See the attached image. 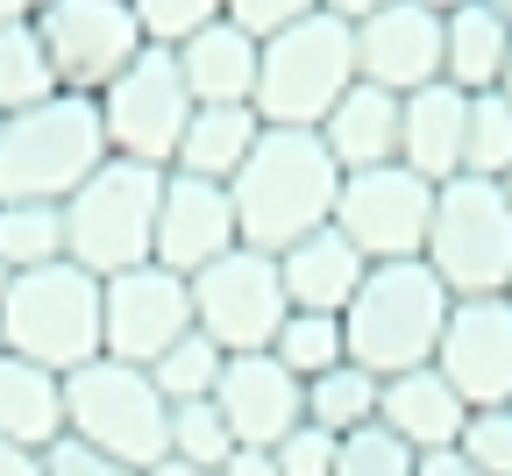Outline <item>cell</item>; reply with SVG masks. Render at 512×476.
<instances>
[{
	"mask_svg": "<svg viewBox=\"0 0 512 476\" xmlns=\"http://www.w3.org/2000/svg\"><path fill=\"white\" fill-rule=\"evenodd\" d=\"M171 455L192 462V469H221V462L235 455V434H228V420H221L214 398H185V405H171Z\"/></svg>",
	"mask_w": 512,
	"mask_h": 476,
	"instance_id": "1f68e13d",
	"label": "cell"
},
{
	"mask_svg": "<svg viewBox=\"0 0 512 476\" xmlns=\"http://www.w3.org/2000/svg\"><path fill=\"white\" fill-rule=\"evenodd\" d=\"M256 135H264L256 107H192L185 135H178V157H171V171H185V178H207V185H228V178L249 164Z\"/></svg>",
	"mask_w": 512,
	"mask_h": 476,
	"instance_id": "d4e9b609",
	"label": "cell"
},
{
	"mask_svg": "<svg viewBox=\"0 0 512 476\" xmlns=\"http://www.w3.org/2000/svg\"><path fill=\"white\" fill-rule=\"evenodd\" d=\"M356 79L377 93H399V100L420 86H441V15L392 0L370 22H356Z\"/></svg>",
	"mask_w": 512,
	"mask_h": 476,
	"instance_id": "e0dca14e",
	"label": "cell"
},
{
	"mask_svg": "<svg viewBox=\"0 0 512 476\" xmlns=\"http://www.w3.org/2000/svg\"><path fill=\"white\" fill-rule=\"evenodd\" d=\"M335 476H413V448H406V441H392L384 427H363V434H349V441H342Z\"/></svg>",
	"mask_w": 512,
	"mask_h": 476,
	"instance_id": "e575fe53",
	"label": "cell"
},
{
	"mask_svg": "<svg viewBox=\"0 0 512 476\" xmlns=\"http://www.w3.org/2000/svg\"><path fill=\"white\" fill-rule=\"evenodd\" d=\"M192 334V285L164 263H136L100 285V356L150 370L171 342Z\"/></svg>",
	"mask_w": 512,
	"mask_h": 476,
	"instance_id": "4fadbf2b",
	"label": "cell"
},
{
	"mask_svg": "<svg viewBox=\"0 0 512 476\" xmlns=\"http://www.w3.org/2000/svg\"><path fill=\"white\" fill-rule=\"evenodd\" d=\"M441 384L456 391L470 413L512 405V306L505 299H456L434 349Z\"/></svg>",
	"mask_w": 512,
	"mask_h": 476,
	"instance_id": "5bb4252c",
	"label": "cell"
},
{
	"mask_svg": "<svg viewBox=\"0 0 512 476\" xmlns=\"http://www.w3.org/2000/svg\"><path fill=\"white\" fill-rule=\"evenodd\" d=\"M50 0H0V22H36Z\"/></svg>",
	"mask_w": 512,
	"mask_h": 476,
	"instance_id": "7bdbcfd3",
	"label": "cell"
},
{
	"mask_svg": "<svg viewBox=\"0 0 512 476\" xmlns=\"http://www.w3.org/2000/svg\"><path fill=\"white\" fill-rule=\"evenodd\" d=\"M0 263H8L15 278L64 263V207H43V199H0Z\"/></svg>",
	"mask_w": 512,
	"mask_h": 476,
	"instance_id": "83f0119b",
	"label": "cell"
},
{
	"mask_svg": "<svg viewBox=\"0 0 512 476\" xmlns=\"http://www.w3.org/2000/svg\"><path fill=\"white\" fill-rule=\"evenodd\" d=\"M420 263L448 285V299H505L512 285V199L491 178L434 185V221Z\"/></svg>",
	"mask_w": 512,
	"mask_h": 476,
	"instance_id": "8992f818",
	"label": "cell"
},
{
	"mask_svg": "<svg viewBox=\"0 0 512 476\" xmlns=\"http://www.w3.org/2000/svg\"><path fill=\"white\" fill-rule=\"evenodd\" d=\"M463 462L477 476H512V405H484V413L463 420Z\"/></svg>",
	"mask_w": 512,
	"mask_h": 476,
	"instance_id": "836d02e7",
	"label": "cell"
},
{
	"mask_svg": "<svg viewBox=\"0 0 512 476\" xmlns=\"http://www.w3.org/2000/svg\"><path fill=\"white\" fill-rule=\"evenodd\" d=\"M427 221H434V185L413 178L406 164L384 171H349L342 199H335V228L349 235V249L363 263H413L427 249Z\"/></svg>",
	"mask_w": 512,
	"mask_h": 476,
	"instance_id": "7c38bea8",
	"label": "cell"
},
{
	"mask_svg": "<svg viewBox=\"0 0 512 476\" xmlns=\"http://www.w3.org/2000/svg\"><path fill=\"white\" fill-rule=\"evenodd\" d=\"M505 306H512V285H505Z\"/></svg>",
	"mask_w": 512,
	"mask_h": 476,
	"instance_id": "f907efd6",
	"label": "cell"
},
{
	"mask_svg": "<svg viewBox=\"0 0 512 476\" xmlns=\"http://www.w3.org/2000/svg\"><path fill=\"white\" fill-rule=\"evenodd\" d=\"M0 476H43V462H36V455H22V448H8V441H0Z\"/></svg>",
	"mask_w": 512,
	"mask_h": 476,
	"instance_id": "b9f144b4",
	"label": "cell"
},
{
	"mask_svg": "<svg viewBox=\"0 0 512 476\" xmlns=\"http://www.w3.org/2000/svg\"><path fill=\"white\" fill-rule=\"evenodd\" d=\"M157 199H164V171L107 157L72 199H64V263H79L100 285L121 278V270H136V263H150Z\"/></svg>",
	"mask_w": 512,
	"mask_h": 476,
	"instance_id": "5b68a950",
	"label": "cell"
},
{
	"mask_svg": "<svg viewBox=\"0 0 512 476\" xmlns=\"http://www.w3.org/2000/svg\"><path fill=\"white\" fill-rule=\"evenodd\" d=\"M214 476H278V462H271L264 448H235V455H228Z\"/></svg>",
	"mask_w": 512,
	"mask_h": 476,
	"instance_id": "ab89813d",
	"label": "cell"
},
{
	"mask_svg": "<svg viewBox=\"0 0 512 476\" xmlns=\"http://www.w3.org/2000/svg\"><path fill=\"white\" fill-rule=\"evenodd\" d=\"M93 107H100V128H107V157L171 171L178 135H185V121H192V93H185V79H178V57H171V50H143Z\"/></svg>",
	"mask_w": 512,
	"mask_h": 476,
	"instance_id": "8fae6325",
	"label": "cell"
},
{
	"mask_svg": "<svg viewBox=\"0 0 512 476\" xmlns=\"http://www.w3.org/2000/svg\"><path fill=\"white\" fill-rule=\"evenodd\" d=\"M356 86V29L335 15H306L256 50V121L264 128H320Z\"/></svg>",
	"mask_w": 512,
	"mask_h": 476,
	"instance_id": "277c9868",
	"label": "cell"
},
{
	"mask_svg": "<svg viewBox=\"0 0 512 476\" xmlns=\"http://www.w3.org/2000/svg\"><path fill=\"white\" fill-rule=\"evenodd\" d=\"M100 164H107V128H100V107L79 93H57L0 121V199L64 207Z\"/></svg>",
	"mask_w": 512,
	"mask_h": 476,
	"instance_id": "3957f363",
	"label": "cell"
},
{
	"mask_svg": "<svg viewBox=\"0 0 512 476\" xmlns=\"http://www.w3.org/2000/svg\"><path fill=\"white\" fill-rule=\"evenodd\" d=\"M214 405H221L235 448H264V455H271V448L306 420V384H299L271 349H256V356H228V363H221Z\"/></svg>",
	"mask_w": 512,
	"mask_h": 476,
	"instance_id": "2e32d148",
	"label": "cell"
},
{
	"mask_svg": "<svg viewBox=\"0 0 512 476\" xmlns=\"http://www.w3.org/2000/svg\"><path fill=\"white\" fill-rule=\"evenodd\" d=\"M185 285H192V327H200L221 356L271 349L278 327H285V313H292L285 278H278V256L242 249V242L221 263H207L200 278H185Z\"/></svg>",
	"mask_w": 512,
	"mask_h": 476,
	"instance_id": "9c48e42d",
	"label": "cell"
},
{
	"mask_svg": "<svg viewBox=\"0 0 512 476\" xmlns=\"http://www.w3.org/2000/svg\"><path fill=\"white\" fill-rule=\"evenodd\" d=\"M271 356H278V363H285L299 384L328 377L335 363H349V334H342V313H285V327H278Z\"/></svg>",
	"mask_w": 512,
	"mask_h": 476,
	"instance_id": "f1b7e54d",
	"label": "cell"
},
{
	"mask_svg": "<svg viewBox=\"0 0 512 476\" xmlns=\"http://www.w3.org/2000/svg\"><path fill=\"white\" fill-rule=\"evenodd\" d=\"M463 178H512V107L498 93H477L463 114Z\"/></svg>",
	"mask_w": 512,
	"mask_h": 476,
	"instance_id": "f546056e",
	"label": "cell"
},
{
	"mask_svg": "<svg viewBox=\"0 0 512 476\" xmlns=\"http://www.w3.org/2000/svg\"><path fill=\"white\" fill-rule=\"evenodd\" d=\"M143 476H214V469H192V462H178V455H164V462H150Z\"/></svg>",
	"mask_w": 512,
	"mask_h": 476,
	"instance_id": "ee69618b",
	"label": "cell"
},
{
	"mask_svg": "<svg viewBox=\"0 0 512 476\" xmlns=\"http://www.w3.org/2000/svg\"><path fill=\"white\" fill-rule=\"evenodd\" d=\"M505 57H512V22L491 15L484 0H463L456 15H441V86H456L463 100L498 93Z\"/></svg>",
	"mask_w": 512,
	"mask_h": 476,
	"instance_id": "603a6c76",
	"label": "cell"
},
{
	"mask_svg": "<svg viewBox=\"0 0 512 476\" xmlns=\"http://www.w3.org/2000/svg\"><path fill=\"white\" fill-rule=\"evenodd\" d=\"M498 100L512 107V57H505V79H498Z\"/></svg>",
	"mask_w": 512,
	"mask_h": 476,
	"instance_id": "bcb514c9",
	"label": "cell"
},
{
	"mask_svg": "<svg viewBox=\"0 0 512 476\" xmlns=\"http://www.w3.org/2000/svg\"><path fill=\"white\" fill-rule=\"evenodd\" d=\"M64 434L128 462V469H150L171 455V405L157 398L150 370L93 356L86 370L64 377Z\"/></svg>",
	"mask_w": 512,
	"mask_h": 476,
	"instance_id": "ba28073f",
	"label": "cell"
},
{
	"mask_svg": "<svg viewBox=\"0 0 512 476\" xmlns=\"http://www.w3.org/2000/svg\"><path fill=\"white\" fill-rule=\"evenodd\" d=\"M36 36L50 50L57 93H79V100H100L128 64L150 50L128 0H50L36 15Z\"/></svg>",
	"mask_w": 512,
	"mask_h": 476,
	"instance_id": "30bf717a",
	"label": "cell"
},
{
	"mask_svg": "<svg viewBox=\"0 0 512 476\" xmlns=\"http://www.w3.org/2000/svg\"><path fill=\"white\" fill-rule=\"evenodd\" d=\"M399 121H406V100L399 93H377V86H349L342 93V107L320 121L313 135L328 143V157H335V171L349 178V171H384V164H399Z\"/></svg>",
	"mask_w": 512,
	"mask_h": 476,
	"instance_id": "d6986e66",
	"label": "cell"
},
{
	"mask_svg": "<svg viewBox=\"0 0 512 476\" xmlns=\"http://www.w3.org/2000/svg\"><path fill=\"white\" fill-rule=\"evenodd\" d=\"M0 349L57 377L86 370L100 356V278H86L79 263H50L15 278L8 299H0Z\"/></svg>",
	"mask_w": 512,
	"mask_h": 476,
	"instance_id": "52a82bcc",
	"label": "cell"
},
{
	"mask_svg": "<svg viewBox=\"0 0 512 476\" xmlns=\"http://www.w3.org/2000/svg\"><path fill=\"white\" fill-rule=\"evenodd\" d=\"M413 476H477L463 462V448H434V455H413Z\"/></svg>",
	"mask_w": 512,
	"mask_h": 476,
	"instance_id": "f35d334b",
	"label": "cell"
},
{
	"mask_svg": "<svg viewBox=\"0 0 512 476\" xmlns=\"http://www.w3.org/2000/svg\"><path fill=\"white\" fill-rule=\"evenodd\" d=\"M306 427L335 434V441L377 427V377L356 370V363H335L328 377H313V384H306Z\"/></svg>",
	"mask_w": 512,
	"mask_h": 476,
	"instance_id": "4316f807",
	"label": "cell"
},
{
	"mask_svg": "<svg viewBox=\"0 0 512 476\" xmlns=\"http://www.w3.org/2000/svg\"><path fill=\"white\" fill-rule=\"evenodd\" d=\"M57 434H64V377L0 349V441L43 455Z\"/></svg>",
	"mask_w": 512,
	"mask_h": 476,
	"instance_id": "cb8c5ba5",
	"label": "cell"
},
{
	"mask_svg": "<svg viewBox=\"0 0 512 476\" xmlns=\"http://www.w3.org/2000/svg\"><path fill=\"white\" fill-rule=\"evenodd\" d=\"M363 270H370V263L349 249V235H342L335 221L313 228V235H299V242L278 256V278H285L292 313H349Z\"/></svg>",
	"mask_w": 512,
	"mask_h": 476,
	"instance_id": "ffe728a7",
	"label": "cell"
},
{
	"mask_svg": "<svg viewBox=\"0 0 512 476\" xmlns=\"http://www.w3.org/2000/svg\"><path fill=\"white\" fill-rule=\"evenodd\" d=\"M335 455H342V441H335V434H320V427H306V420L271 448L278 476H335Z\"/></svg>",
	"mask_w": 512,
	"mask_h": 476,
	"instance_id": "d590c367",
	"label": "cell"
},
{
	"mask_svg": "<svg viewBox=\"0 0 512 476\" xmlns=\"http://www.w3.org/2000/svg\"><path fill=\"white\" fill-rule=\"evenodd\" d=\"M235 242H242V235H235V199H228V185H207V178L164 171L150 263L178 270V278H200V270H207V263H221Z\"/></svg>",
	"mask_w": 512,
	"mask_h": 476,
	"instance_id": "9a60e30c",
	"label": "cell"
},
{
	"mask_svg": "<svg viewBox=\"0 0 512 476\" xmlns=\"http://www.w3.org/2000/svg\"><path fill=\"white\" fill-rule=\"evenodd\" d=\"M484 8H491V15H505V22H512V0H484Z\"/></svg>",
	"mask_w": 512,
	"mask_h": 476,
	"instance_id": "7dc6e473",
	"label": "cell"
},
{
	"mask_svg": "<svg viewBox=\"0 0 512 476\" xmlns=\"http://www.w3.org/2000/svg\"><path fill=\"white\" fill-rule=\"evenodd\" d=\"M256 36H242L235 22H214L200 36H185L178 57V79L192 93V107H249L256 100Z\"/></svg>",
	"mask_w": 512,
	"mask_h": 476,
	"instance_id": "44dd1931",
	"label": "cell"
},
{
	"mask_svg": "<svg viewBox=\"0 0 512 476\" xmlns=\"http://www.w3.org/2000/svg\"><path fill=\"white\" fill-rule=\"evenodd\" d=\"M377 8H392V0H320V15H335V22H349V29L370 22Z\"/></svg>",
	"mask_w": 512,
	"mask_h": 476,
	"instance_id": "60d3db41",
	"label": "cell"
},
{
	"mask_svg": "<svg viewBox=\"0 0 512 476\" xmlns=\"http://www.w3.org/2000/svg\"><path fill=\"white\" fill-rule=\"evenodd\" d=\"M413 8H427V15H456L463 0H413Z\"/></svg>",
	"mask_w": 512,
	"mask_h": 476,
	"instance_id": "f6af8a7d",
	"label": "cell"
},
{
	"mask_svg": "<svg viewBox=\"0 0 512 476\" xmlns=\"http://www.w3.org/2000/svg\"><path fill=\"white\" fill-rule=\"evenodd\" d=\"M36 462H43V476H143V469H128V462H114V455L86 448V441H72V434H57Z\"/></svg>",
	"mask_w": 512,
	"mask_h": 476,
	"instance_id": "74e56055",
	"label": "cell"
},
{
	"mask_svg": "<svg viewBox=\"0 0 512 476\" xmlns=\"http://www.w3.org/2000/svg\"><path fill=\"white\" fill-rule=\"evenodd\" d=\"M8 285H15V270H8V263H0V299H8Z\"/></svg>",
	"mask_w": 512,
	"mask_h": 476,
	"instance_id": "c3c4849f",
	"label": "cell"
},
{
	"mask_svg": "<svg viewBox=\"0 0 512 476\" xmlns=\"http://www.w3.org/2000/svg\"><path fill=\"white\" fill-rule=\"evenodd\" d=\"M306 15H320V0H228V22L242 36H256V43H271L278 29H292Z\"/></svg>",
	"mask_w": 512,
	"mask_h": 476,
	"instance_id": "8d00e7d4",
	"label": "cell"
},
{
	"mask_svg": "<svg viewBox=\"0 0 512 476\" xmlns=\"http://www.w3.org/2000/svg\"><path fill=\"white\" fill-rule=\"evenodd\" d=\"M43 100H57V72H50L36 22H0V121L29 114Z\"/></svg>",
	"mask_w": 512,
	"mask_h": 476,
	"instance_id": "484cf974",
	"label": "cell"
},
{
	"mask_svg": "<svg viewBox=\"0 0 512 476\" xmlns=\"http://www.w3.org/2000/svg\"><path fill=\"white\" fill-rule=\"evenodd\" d=\"M221 349L207 342L200 327L185 334V342H171L157 363H150V384H157V398L164 405H185V398H214V384H221Z\"/></svg>",
	"mask_w": 512,
	"mask_h": 476,
	"instance_id": "4dcf8cb0",
	"label": "cell"
},
{
	"mask_svg": "<svg viewBox=\"0 0 512 476\" xmlns=\"http://www.w3.org/2000/svg\"><path fill=\"white\" fill-rule=\"evenodd\" d=\"M448 285L413 256V263H370L363 285L342 313V334H349V363L370 370L377 384L384 377H406V370H427L434 349H441V327H448Z\"/></svg>",
	"mask_w": 512,
	"mask_h": 476,
	"instance_id": "7a4b0ae2",
	"label": "cell"
},
{
	"mask_svg": "<svg viewBox=\"0 0 512 476\" xmlns=\"http://www.w3.org/2000/svg\"><path fill=\"white\" fill-rule=\"evenodd\" d=\"M498 185H505V199H512V178H498Z\"/></svg>",
	"mask_w": 512,
	"mask_h": 476,
	"instance_id": "681fc988",
	"label": "cell"
},
{
	"mask_svg": "<svg viewBox=\"0 0 512 476\" xmlns=\"http://www.w3.org/2000/svg\"><path fill=\"white\" fill-rule=\"evenodd\" d=\"M228 199H235L242 249L285 256L299 235L335 221L342 171H335L328 143H320L313 128H264V135H256V150H249V164L228 178Z\"/></svg>",
	"mask_w": 512,
	"mask_h": 476,
	"instance_id": "6da1fadb",
	"label": "cell"
},
{
	"mask_svg": "<svg viewBox=\"0 0 512 476\" xmlns=\"http://www.w3.org/2000/svg\"><path fill=\"white\" fill-rule=\"evenodd\" d=\"M128 8H136L150 50H178L185 36H200V29L228 22V0H128Z\"/></svg>",
	"mask_w": 512,
	"mask_h": 476,
	"instance_id": "d6a6232c",
	"label": "cell"
},
{
	"mask_svg": "<svg viewBox=\"0 0 512 476\" xmlns=\"http://www.w3.org/2000/svg\"><path fill=\"white\" fill-rule=\"evenodd\" d=\"M463 420H470V405L441 384V370H434V363L377 384V427L392 434V441H406L413 455L456 448V441H463Z\"/></svg>",
	"mask_w": 512,
	"mask_h": 476,
	"instance_id": "ac0fdd59",
	"label": "cell"
},
{
	"mask_svg": "<svg viewBox=\"0 0 512 476\" xmlns=\"http://www.w3.org/2000/svg\"><path fill=\"white\" fill-rule=\"evenodd\" d=\"M463 114L470 100L456 86H420L406 93V121H399V164L427 185L463 178Z\"/></svg>",
	"mask_w": 512,
	"mask_h": 476,
	"instance_id": "7402d4cb",
	"label": "cell"
}]
</instances>
